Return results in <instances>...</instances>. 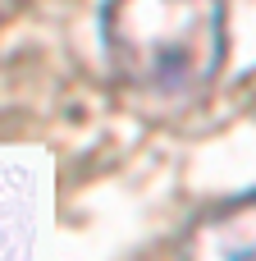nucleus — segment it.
Segmentation results:
<instances>
[{
  "label": "nucleus",
  "mask_w": 256,
  "mask_h": 261,
  "mask_svg": "<svg viewBox=\"0 0 256 261\" xmlns=\"http://www.w3.org/2000/svg\"><path fill=\"white\" fill-rule=\"evenodd\" d=\"M179 261H256V193H243L192 220Z\"/></svg>",
  "instance_id": "2"
},
{
  "label": "nucleus",
  "mask_w": 256,
  "mask_h": 261,
  "mask_svg": "<svg viewBox=\"0 0 256 261\" xmlns=\"http://www.w3.org/2000/svg\"><path fill=\"white\" fill-rule=\"evenodd\" d=\"M224 0H105L101 37L119 87L142 110L197 106L224 69Z\"/></svg>",
  "instance_id": "1"
}]
</instances>
